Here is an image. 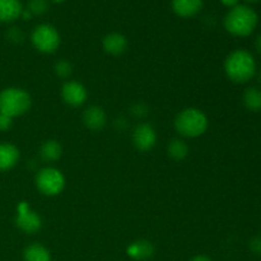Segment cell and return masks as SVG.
Here are the masks:
<instances>
[{"label":"cell","instance_id":"277c9868","mask_svg":"<svg viewBox=\"0 0 261 261\" xmlns=\"http://www.w3.org/2000/svg\"><path fill=\"white\" fill-rule=\"evenodd\" d=\"M30 93L18 87H9L0 92V112L14 119L22 116L31 109Z\"/></svg>","mask_w":261,"mask_h":261},{"label":"cell","instance_id":"d6986e66","mask_svg":"<svg viewBox=\"0 0 261 261\" xmlns=\"http://www.w3.org/2000/svg\"><path fill=\"white\" fill-rule=\"evenodd\" d=\"M167 153L173 161H181L185 160L189 154V147L185 143V140L180 139V138H176V139L170 140L167 145Z\"/></svg>","mask_w":261,"mask_h":261},{"label":"cell","instance_id":"ba28073f","mask_svg":"<svg viewBox=\"0 0 261 261\" xmlns=\"http://www.w3.org/2000/svg\"><path fill=\"white\" fill-rule=\"evenodd\" d=\"M155 143H157V133L152 125L145 124V122L137 125L133 132V144L138 150L148 152L154 148Z\"/></svg>","mask_w":261,"mask_h":261},{"label":"cell","instance_id":"7c38bea8","mask_svg":"<svg viewBox=\"0 0 261 261\" xmlns=\"http://www.w3.org/2000/svg\"><path fill=\"white\" fill-rule=\"evenodd\" d=\"M19 149L10 143H0V172L14 167L19 161Z\"/></svg>","mask_w":261,"mask_h":261},{"label":"cell","instance_id":"603a6c76","mask_svg":"<svg viewBox=\"0 0 261 261\" xmlns=\"http://www.w3.org/2000/svg\"><path fill=\"white\" fill-rule=\"evenodd\" d=\"M130 112L137 119H143V117H145L148 115V107L144 103H142V102H138V103L133 105L132 109H130Z\"/></svg>","mask_w":261,"mask_h":261},{"label":"cell","instance_id":"5b68a950","mask_svg":"<svg viewBox=\"0 0 261 261\" xmlns=\"http://www.w3.org/2000/svg\"><path fill=\"white\" fill-rule=\"evenodd\" d=\"M36 186L46 196H56L65 188V177L58 168H41L36 175Z\"/></svg>","mask_w":261,"mask_h":261},{"label":"cell","instance_id":"44dd1931","mask_svg":"<svg viewBox=\"0 0 261 261\" xmlns=\"http://www.w3.org/2000/svg\"><path fill=\"white\" fill-rule=\"evenodd\" d=\"M54 71H55V74L59 78H69L70 74L73 73V65L68 60H60L54 66Z\"/></svg>","mask_w":261,"mask_h":261},{"label":"cell","instance_id":"484cf974","mask_svg":"<svg viewBox=\"0 0 261 261\" xmlns=\"http://www.w3.org/2000/svg\"><path fill=\"white\" fill-rule=\"evenodd\" d=\"M190 261H212V260L211 257H208L206 255H196V256H194Z\"/></svg>","mask_w":261,"mask_h":261},{"label":"cell","instance_id":"7402d4cb","mask_svg":"<svg viewBox=\"0 0 261 261\" xmlns=\"http://www.w3.org/2000/svg\"><path fill=\"white\" fill-rule=\"evenodd\" d=\"M7 38L13 43H20L24 40V33L19 27H12L7 31Z\"/></svg>","mask_w":261,"mask_h":261},{"label":"cell","instance_id":"ac0fdd59","mask_svg":"<svg viewBox=\"0 0 261 261\" xmlns=\"http://www.w3.org/2000/svg\"><path fill=\"white\" fill-rule=\"evenodd\" d=\"M242 103L249 111H261V89L257 87H250L242 94Z\"/></svg>","mask_w":261,"mask_h":261},{"label":"cell","instance_id":"8992f818","mask_svg":"<svg viewBox=\"0 0 261 261\" xmlns=\"http://www.w3.org/2000/svg\"><path fill=\"white\" fill-rule=\"evenodd\" d=\"M31 41L36 50L42 54H53L59 48L61 42L60 33L54 25L40 24L32 31Z\"/></svg>","mask_w":261,"mask_h":261},{"label":"cell","instance_id":"4dcf8cb0","mask_svg":"<svg viewBox=\"0 0 261 261\" xmlns=\"http://www.w3.org/2000/svg\"><path fill=\"white\" fill-rule=\"evenodd\" d=\"M259 81L261 82V70H260V73H259Z\"/></svg>","mask_w":261,"mask_h":261},{"label":"cell","instance_id":"f1b7e54d","mask_svg":"<svg viewBox=\"0 0 261 261\" xmlns=\"http://www.w3.org/2000/svg\"><path fill=\"white\" fill-rule=\"evenodd\" d=\"M53 2H55V3H63V2H65V0H53Z\"/></svg>","mask_w":261,"mask_h":261},{"label":"cell","instance_id":"d4e9b609","mask_svg":"<svg viewBox=\"0 0 261 261\" xmlns=\"http://www.w3.org/2000/svg\"><path fill=\"white\" fill-rule=\"evenodd\" d=\"M250 250H251L252 254L261 256V236H255L254 239L250 241Z\"/></svg>","mask_w":261,"mask_h":261},{"label":"cell","instance_id":"4fadbf2b","mask_svg":"<svg viewBox=\"0 0 261 261\" xmlns=\"http://www.w3.org/2000/svg\"><path fill=\"white\" fill-rule=\"evenodd\" d=\"M172 10L181 18H191L203 8V0H172Z\"/></svg>","mask_w":261,"mask_h":261},{"label":"cell","instance_id":"5bb4252c","mask_svg":"<svg viewBox=\"0 0 261 261\" xmlns=\"http://www.w3.org/2000/svg\"><path fill=\"white\" fill-rule=\"evenodd\" d=\"M23 12L19 0H0V22L10 23L20 18Z\"/></svg>","mask_w":261,"mask_h":261},{"label":"cell","instance_id":"52a82bcc","mask_svg":"<svg viewBox=\"0 0 261 261\" xmlns=\"http://www.w3.org/2000/svg\"><path fill=\"white\" fill-rule=\"evenodd\" d=\"M15 224L22 232L27 234L37 233L42 227V219L36 213L28 203L22 201L17 206V216H15Z\"/></svg>","mask_w":261,"mask_h":261},{"label":"cell","instance_id":"6da1fadb","mask_svg":"<svg viewBox=\"0 0 261 261\" xmlns=\"http://www.w3.org/2000/svg\"><path fill=\"white\" fill-rule=\"evenodd\" d=\"M224 71L233 83H247L256 75V61L249 51L234 50L224 60Z\"/></svg>","mask_w":261,"mask_h":261},{"label":"cell","instance_id":"7a4b0ae2","mask_svg":"<svg viewBox=\"0 0 261 261\" xmlns=\"http://www.w3.org/2000/svg\"><path fill=\"white\" fill-rule=\"evenodd\" d=\"M256 12L247 5H239L231 8L224 18V28L227 32L237 37H247L255 31L257 25Z\"/></svg>","mask_w":261,"mask_h":261},{"label":"cell","instance_id":"ffe728a7","mask_svg":"<svg viewBox=\"0 0 261 261\" xmlns=\"http://www.w3.org/2000/svg\"><path fill=\"white\" fill-rule=\"evenodd\" d=\"M28 12L33 15H43L48 10L47 0H30L28 2Z\"/></svg>","mask_w":261,"mask_h":261},{"label":"cell","instance_id":"cb8c5ba5","mask_svg":"<svg viewBox=\"0 0 261 261\" xmlns=\"http://www.w3.org/2000/svg\"><path fill=\"white\" fill-rule=\"evenodd\" d=\"M13 119L8 115L0 112V132H8L12 127Z\"/></svg>","mask_w":261,"mask_h":261},{"label":"cell","instance_id":"9a60e30c","mask_svg":"<svg viewBox=\"0 0 261 261\" xmlns=\"http://www.w3.org/2000/svg\"><path fill=\"white\" fill-rule=\"evenodd\" d=\"M127 255L134 260H148L154 255V246L145 240L135 241L127 247Z\"/></svg>","mask_w":261,"mask_h":261},{"label":"cell","instance_id":"3957f363","mask_svg":"<svg viewBox=\"0 0 261 261\" xmlns=\"http://www.w3.org/2000/svg\"><path fill=\"white\" fill-rule=\"evenodd\" d=\"M175 129L184 138H198L206 132L209 121L206 115L196 107L184 109L173 120Z\"/></svg>","mask_w":261,"mask_h":261},{"label":"cell","instance_id":"8fae6325","mask_svg":"<svg viewBox=\"0 0 261 261\" xmlns=\"http://www.w3.org/2000/svg\"><path fill=\"white\" fill-rule=\"evenodd\" d=\"M102 47L105 53L112 56H119L124 54L127 48V40L122 33L111 32L102 40Z\"/></svg>","mask_w":261,"mask_h":261},{"label":"cell","instance_id":"2e32d148","mask_svg":"<svg viewBox=\"0 0 261 261\" xmlns=\"http://www.w3.org/2000/svg\"><path fill=\"white\" fill-rule=\"evenodd\" d=\"M63 154V147L58 140H46L40 148V157L43 162L54 163L60 160Z\"/></svg>","mask_w":261,"mask_h":261},{"label":"cell","instance_id":"f546056e","mask_svg":"<svg viewBox=\"0 0 261 261\" xmlns=\"http://www.w3.org/2000/svg\"><path fill=\"white\" fill-rule=\"evenodd\" d=\"M246 2H249V3H255V2H257V0H246Z\"/></svg>","mask_w":261,"mask_h":261},{"label":"cell","instance_id":"83f0119b","mask_svg":"<svg viewBox=\"0 0 261 261\" xmlns=\"http://www.w3.org/2000/svg\"><path fill=\"white\" fill-rule=\"evenodd\" d=\"M221 2L223 3V4L226 5V7L233 8V7H236L237 3H239V0H221Z\"/></svg>","mask_w":261,"mask_h":261},{"label":"cell","instance_id":"e0dca14e","mask_svg":"<svg viewBox=\"0 0 261 261\" xmlns=\"http://www.w3.org/2000/svg\"><path fill=\"white\" fill-rule=\"evenodd\" d=\"M24 261H51V254L43 245L32 244L23 251Z\"/></svg>","mask_w":261,"mask_h":261},{"label":"cell","instance_id":"4316f807","mask_svg":"<svg viewBox=\"0 0 261 261\" xmlns=\"http://www.w3.org/2000/svg\"><path fill=\"white\" fill-rule=\"evenodd\" d=\"M255 50L259 53V55H261V33L257 36L256 40H255Z\"/></svg>","mask_w":261,"mask_h":261},{"label":"cell","instance_id":"9c48e42d","mask_svg":"<svg viewBox=\"0 0 261 261\" xmlns=\"http://www.w3.org/2000/svg\"><path fill=\"white\" fill-rule=\"evenodd\" d=\"M86 87L75 81H68L61 87V98L66 105L71 107H79L87 101Z\"/></svg>","mask_w":261,"mask_h":261},{"label":"cell","instance_id":"30bf717a","mask_svg":"<svg viewBox=\"0 0 261 261\" xmlns=\"http://www.w3.org/2000/svg\"><path fill=\"white\" fill-rule=\"evenodd\" d=\"M82 120H83V124L86 125L87 129L92 130V132H99L106 125L107 116L102 107L89 106L84 110Z\"/></svg>","mask_w":261,"mask_h":261}]
</instances>
